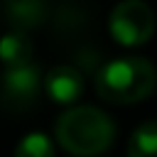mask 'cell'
Returning <instances> with one entry per match:
<instances>
[{"label":"cell","instance_id":"cell-1","mask_svg":"<svg viewBox=\"0 0 157 157\" xmlns=\"http://www.w3.org/2000/svg\"><path fill=\"white\" fill-rule=\"evenodd\" d=\"M56 142L74 157H96L108 152L115 140V123L93 105H71L56 118Z\"/></svg>","mask_w":157,"mask_h":157},{"label":"cell","instance_id":"cell-2","mask_svg":"<svg viewBox=\"0 0 157 157\" xmlns=\"http://www.w3.org/2000/svg\"><path fill=\"white\" fill-rule=\"evenodd\" d=\"M93 83L98 98H103L105 103L130 105L152 96L157 86V69L150 59L130 54L105 61L98 69Z\"/></svg>","mask_w":157,"mask_h":157},{"label":"cell","instance_id":"cell-3","mask_svg":"<svg viewBox=\"0 0 157 157\" xmlns=\"http://www.w3.org/2000/svg\"><path fill=\"white\" fill-rule=\"evenodd\" d=\"M157 27L155 10L145 0H120L108 17L110 37L120 47H140L152 39Z\"/></svg>","mask_w":157,"mask_h":157},{"label":"cell","instance_id":"cell-4","mask_svg":"<svg viewBox=\"0 0 157 157\" xmlns=\"http://www.w3.org/2000/svg\"><path fill=\"white\" fill-rule=\"evenodd\" d=\"M42 88L44 78L39 74V66H34L32 61L20 66H5L0 76V101L15 110H27L37 101Z\"/></svg>","mask_w":157,"mask_h":157},{"label":"cell","instance_id":"cell-5","mask_svg":"<svg viewBox=\"0 0 157 157\" xmlns=\"http://www.w3.org/2000/svg\"><path fill=\"white\" fill-rule=\"evenodd\" d=\"M44 93L61 105H71L83 93V76L76 66H52L44 74Z\"/></svg>","mask_w":157,"mask_h":157},{"label":"cell","instance_id":"cell-6","mask_svg":"<svg viewBox=\"0 0 157 157\" xmlns=\"http://www.w3.org/2000/svg\"><path fill=\"white\" fill-rule=\"evenodd\" d=\"M2 12L12 29L32 32L47 20L49 5L47 0H2Z\"/></svg>","mask_w":157,"mask_h":157},{"label":"cell","instance_id":"cell-7","mask_svg":"<svg viewBox=\"0 0 157 157\" xmlns=\"http://www.w3.org/2000/svg\"><path fill=\"white\" fill-rule=\"evenodd\" d=\"M32 59V39L29 32L22 29H10L0 37V61L5 66H20L29 64Z\"/></svg>","mask_w":157,"mask_h":157},{"label":"cell","instance_id":"cell-8","mask_svg":"<svg viewBox=\"0 0 157 157\" xmlns=\"http://www.w3.org/2000/svg\"><path fill=\"white\" fill-rule=\"evenodd\" d=\"M128 157H157V123L137 125L128 140Z\"/></svg>","mask_w":157,"mask_h":157},{"label":"cell","instance_id":"cell-9","mask_svg":"<svg viewBox=\"0 0 157 157\" xmlns=\"http://www.w3.org/2000/svg\"><path fill=\"white\" fill-rule=\"evenodd\" d=\"M15 157H54V142L44 132H29L17 142Z\"/></svg>","mask_w":157,"mask_h":157}]
</instances>
